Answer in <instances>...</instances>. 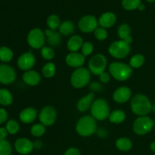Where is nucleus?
Wrapping results in <instances>:
<instances>
[{"mask_svg":"<svg viewBox=\"0 0 155 155\" xmlns=\"http://www.w3.org/2000/svg\"><path fill=\"white\" fill-rule=\"evenodd\" d=\"M132 111L138 116H147L152 110V105L146 95L136 94L131 101Z\"/></svg>","mask_w":155,"mask_h":155,"instance_id":"obj_1","label":"nucleus"},{"mask_svg":"<svg viewBox=\"0 0 155 155\" xmlns=\"http://www.w3.org/2000/svg\"><path fill=\"white\" fill-rule=\"evenodd\" d=\"M97 129L96 121L92 117L84 116L80 118L76 125V131L80 136L87 137L93 135Z\"/></svg>","mask_w":155,"mask_h":155,"instance_id":"obj_2","label":"nucleus"},{"mask_svg":"<svg viewBox=\"0 0 155 155\" xmlns=\"http://www.w3.org/2000/svg\"><path fill=\"white\" fill-rule=\"evenodd\" d=\"M109 72L115 80L125 81L131 77L133 68L122 62H113L109 66Z\"/></svg>","mask_w":155,"mask_h":155,"instance_id":"obj_3","label":"nucleus"},{"mask_svg":"<svg viewBox=\"0 0 155 155\" xmlns=\"http://www.w3.org/2000/svg\"><path fill=\"white\" fill-rule=\"evenodd\" d=\"M92 117L97 120H104L110 116V109L107 101L103 98H98L93 101L91 107Z\"/></svg>","mask_w":155,"mask_h":155,"instance_id":"obj_4","label":"nucleus"},{"mask_svg":"<svg viewBox=\"0 0 155 155\" xmlns=\"http://www.w3.org/2000/svg\"><path fill=\"white\" fill-rule=\"evenodd\" d=\"M90 71L85 68H80L73 72L71 77V83L76 89L86 86L90 81Z\"/></svg>","mask_w":155,"mask_h":155,"instance_id":"obj_5","label":"nucleus"},{"mask_svg":"<svg viewBox=\"0 0 155 155\" xmlns=\"http://www.w3.org/2000/svg\"><path fill=\"white\" fill-rule=\"evenodd\" d=\"M108 51L110 55L115 58H124L130 54V45L122 39L115 41L110 45Z\"/></svg>","mask_w":155,"mask_h":155,"instance_id":"obj_6","label":"nucleus"},{"mask_svg":"<svg viewBox=\"0 0 155 155\" xmlns=\"http://www.w3.org/2000/svg\"><path fill=\"white\" fill-rule=\"evenodd\" d=\"M154 122L148 116H140L134 121L133 125V131L136 134L143 136L152 130Z\"/></svg>","mask_w":155,"mask_h":155,"instance_id":"obj_7","label":"nucleus"},{"mask_svg":"<svg viewBox=\"0 0 155 155\" xmlns=\"http://www.w3.org/2000/svg\"><path fill=\"white\" fill-rule=\"evenodd\" d=\"M107 61L105 56L102 54H96L91 58L89 61V71L90 73L98 75L104 72Z\"/></svg>","mask_w":155,"mask_h":155,"instance_id":"obj_8","label":"nucleus"},{"mask_svg":"<svg viewBox=\"0 0 155 155\" xmlns=\"http://www.w3.org/2000/svg\"><path fill=\"white\" fill-rule=\"evenodd\" d=\"M45 35L41 29L34 28L30 31L27 36V43L31 48L39 49L44 46Z\"/></svg>","mask_w":155,"mask_h":155,"instance_id":"obj_9","label":"nucleus"},{"mask_svg":"<svg viewBox=\"0 0 155 155\" xmlns=\"http://www.w3.org/2000/svg\"><path fill=\"white\" fill-rule=\"evenodd\" d=\"M57 111L51 106H45L39 114V119L45 127H50L55 123Z\"/></svg>","mask_w":155,"mask_h":155,"instance_id":"obj_10","label":"nucleus"},{"mask_svg":"<svg viewBox=\"0 0 155 155\" xmlns=\"http://www.w3.org/2000/svg\"><path fill=\"white\" fill-rule=\"evenodd\" d=\"M98 21L93 15H86L80 20L78 27L83 33H92L98 28Z\"/></svg>","mask_w":155,"mask_h":155,"instance_id":"obj_11","label":"nucleus"},{"mask_svg":"<svg viewBox=\"0 0 155 155\" xmlns=\"http://www.w3.org/2000/svg\"><path fill=\"white\" fill-rule=\"evenodd\" d=\"M16 78V73L11 66L6 64L0 65V83L8 85L13 83Z\"/></svg>","mask_w":155,"mask_h":155,"instance_id":"obj_12","label":"nucleus"},{"mask_svg":"<svg viewBox=\"0 0 155 155\" xmlns=\"http://www.w3.org/2000/svg\"><path fill=\"white\" fill-rule=\"evenodd\" d=\"M36 64V58L31 52H25L21 54L18 60V66L22 71H30Z\"/></svg>","mask_w":155,"mask_h":155,"instance_id":"obj_13","label":"nucleus"},{"mask_svg":"<svg viewBox=\"0 0 155 155\" xmlns=\"http://www.w3.org/2000/svg\"><path fill=\"white\" fill-rule=\"evenodd\" d=\"M15 148L17 152L20 154L27 155L32 152L34 148V145L27 138H20L15 142Z\"/></svg>","mask_w":155,"mask_h":155,"instance_id":"obj_14","label":"nucleus"},{"mask_svg":"<svg viewBox=\"0 0 155 155\" xmlns=\"http://www.w3.org/2000/svg\"><path fill=\"white\" fill-rule=\"evenodd\" d=\"M132 92L130 88L127 86H121L117 89L113 94V98L117 103L124 104L130 99Z\"/></svg>","mask_w":155,"mask_h":155,"instance_id":"obj_15","label":"nucleus"},{"mask_svg":"<svg viewBox=\"0 0 155 155\" xmlns=\"http://www.w3.org/2000/svg\"><path fill=\"white\" fill-rule=\"evenodd\" d=\"M66 64L69 67L74 68H82L85 63V56L78 52H71L66 56Z\"/></svg>","mask_w":155,"mask_h":155,"instance_id":"obj_16","label":"nucleus"},{"mask_svg":"<svg viewBox=\"0 0 155 155\" xmlns=\"http://www.w3.org/2000/svg\"><path fill=\"white\" fill-rule=\"evenodd\" d=\"M94 99H95V95L93 92H90L80 98L77 105L78 110H80V112H85L89 110L92 107Z\"/></svg>","mask_w":155,"mask_h":155,"instance_id":"obj_17","label":"nucleus"},{"mask_svg":"<svg viewBox=\"0 0 155 155\" xmlns=\"http://www.w3.org/2000/svg\"><path fill=\"white\" fill-rule=\"evenodd\" d=\"M117 21V17L113 12H105L98 20V24L103 28H110L114 25Z\"/></svg>","mask_w":155,"mask_h":155,"instance_id":"obj_18","label":"nucleus"},{"mask_svg":"<svg viewBox=\"0 0 155 155\" xmlns=\"http://www.w3.org/2000/svg\"><path fill=\"white\" fill-rule=\"evenodd\" d=\"M23 80L26 84L34 86L39 83L41 80L40 74L35 71H27L23 74Z\"/></svg>","mask_w":155,"mask_h":155,"instance_id":"obj_19","label":"nucleus"},{"mask_svg":"<svg viewBox=\"0 0 155 155\" xmlns=\"http://www.w3.org/2000/svg\"><path fill=\"white\" fill-rule=\"evenodd\" d=\"M37 111L34 107H27L20 113V120L24 124H30L36 120L37 117Z\"/></svg>","mask_w":155,"mask_h":155,"instance_id":"obj_20","label":"nucleus"},{"mask_svg":"<svg viewBox=\"0 0 155 155\" xmlns=\"http://www.w3.org/2000/svg\"><path fill=\"white\" fill-rule=\"evenodd\" d=\"M83 38L78 35H74L72 36L68 41L67 46L69 51L71 52H77L80 48H82L83 45Z\"/></svg>","mask_w":155,"mask_h":155,"instance_id":"obj_21","label":"nucleus"},{"mask_svg":"<svg viewBox=\"0 0 155 155\" xmlns=\"http://www.w3.org/2000/svg\"><path fill=\"white\" fill-rule=\"evenodd\" d=\"M45 35L49 45L52 46H57L61 43V35L60 33L55 32V30L47 29L45 31Z\"/></svg>","mask_w":155,"mask_h":155,"instance_id":"obj_22","label":"nucleus"},{"mask_svg":"<svg viewBox=\"0 0 155 155\" xmlns=\"http://www.w3.org/2000/svg\"><path fill=\"white\" fill-rule=\"evenodd\" d=\"M58 29L61 34L64 36H70V35H72L75 31V25L72 21H66L61 24Z\"/></svg>","mask_w":155,"mask_h":155,"instance_id":"obj_23","label":"nucleus"},{"mask_svg":"<svg viewBox=\"0 0 155 155\" xmlns=\"http://www.w3.org/2000/svg\"><path fill=\"white\" fill-rule=\"evenodd\" d=\"M116 147L121 151H128L133 147V143L128 138H120L116 141Z\"/></svg>","mask_w":155,"mask_h":155,"instance_id":"obj_24","label":"nucleus"},{"mask_svg":"<svg viewBox=\"0 0 155 155\" xmlns=\"http://www.w3.org/2000/svg\"><path fill=\"white\" fill-rule=\"evenodd\" d=\"M108 118L110 122L113 123V124H121L125 120L126 114L122 110H116L110 114Z\"/></svg>","mask_w":155,"mask_h":155,"instance_id":"obj_25","label":"nucleus"},{"mask_svg":"<svg viewBox=\"0 0 155 155\" xmlns=\"http://www.w3.org/2000/svg\"><path fill=\"white\" fill-rule=\"evenodd\" d=\"M13 101L12 93L6 89H0V104L4 106L10 105Z\"/></svg>","mask_w":155,"mask_h":155,"instance_id":"obj_26","label":"nucleus"},{"mask_svg":"<svg viewBox=\"0 0 155 155\" xmlns=\"http://www.w3.org/2000/svg\"><path fill=\"white\" fill-rule=\"evenodd\" d=\"M42 75L45 78H51L54 77L56 73L55 64L52 62H48L43 66L42 70Z\"/></svg>","mask_w":155,"mask_h":155,"instance_id":"obj_27","label":"nucleus"},{"mask_svg":"<svg viewBox=\"0 0 155 155\" xmlns=\"http://www.w3.org/2000/svg\"><path fill=\"white\" fill-rule=\"evenodd\" d=\"M47 25H48V28L50 30H55L59 28L61 25V20L58 15H51L47 18Z\"/></svg>","mask_w":155,"mask_h":155,"instance_id":"obj_28","label":"nucleus"},{"mask_svg":"<svg viewBox=\"0 0 155 155\" xmlns=\"http://www.w3.org/2000/svg\"><path fill=\"white\" fill-rule=\"evenodd\" d=\"M145 57L141 54H136L131 58L130 66L132 68H139L145 63Z\"/></svg>","mask_w":155,"mask_h":155,"instance_id":"obj_29","label":"nucleus"},{"mask_svg":"<svg viewBox=\"0 0 155 155\" xmlns=\"http://www.w3.org/2000/svg\"><path fill=\"white\" fill-rule=\"evenodd\" d=\"M13 58V51L6 46L0 48V60L3 62H9Z\"/></svg>","mask_w":155,"mask_h":155,"instance_id":"obj_30","label":"nucleus"},{"mask_svg":"<svg viewBox=\"0 0 155 155\" xmlns=\"http://www.w3.org/2000/svg\"><path fill=\"white\" fill-rule=\"evenodd\" d=\"M130 33H131V28H130V27L127 24H123L118 27V36H119V37L120 38V39H122V40L127 39L128 36H130Z\"/></svg>","mask_w":155,"mask_h":155,"instance_id":"obj_31","label":"nucleus"},{"mask_svg":"<svg viewBox=\"0 0 155 155\" xmlns=\"http://www.w3.org/2000/svg\"><path fill=\"white\" fill-rule=\"evenodd\" d=\"M141 4V0H122V5L127 11H133L138 8Z\"/></svg>","mask_w":155,"mask_h":155,"instance_id":"obj_32","label":"nucleus"},{"mask_svg":"<svg viewBox=\"0 0 155 155\" xmlns=\"http://www.w3.org/2000/svg\"><path fill=\"white\" fill-rule=\"evenodd\" d=\"M45 127L42 124H37L31 127L30 133L35 137H40L43 136L45 133Z\"/></svg>","mask_w":155,"mask_h":155,"instance_id":"obj_33","label":"nucleus"},{"mask_svg":"<svg viewBox=\"0 0 155 155\" xmlns=\"http://www.w3.org/2000/svg\"><path fill=\"white\" fill-rule=\"evenodd\" d=\"M12 146L5 139H0V155H11Z\"/></svg>","mask_w":155,"mask_h":155,"instance_id":"obj_34","label":"nucleus"},{"mask_svg":"<svg viewBox=\"0 0 155 155\" xmlns=\"http://www.w3.org/2000/svg\"><path fill=\"white\" fill-rule=\"evenodd\" d=\"M5 128L7 130L8 133L12 135H14L16 134L19 131L20 127L17 121H15V120H10L8 121Z\"/></svg>","mask_w":155,"mask_h":155,"instance_id":"obj_35","label":"nucleus"},{"mask_svg":"<svg viewBox=\"0 0 155 155\" xmlns=\"http://www.w3.org/2000/svg\"><path fill=\"white\" fill-rule=\"evenodd\" d=\"M41 55L45 60H51L54 57V51L49 47L43 46L41 48Z\"/></svg>","mask_w":155,"mask_h":155,"instance_id":"obj_36","label":"nucleus"},{"mask_svg":"<svg viewBox=\"0 0 155 155\" xmlns=\"http://www.w3.org/2000/svg\"><path fill=\"white\" fill-rule=\"evenodd\" d=\"M94 35H95V37L98 40L103 41L107 39V36H108V33H107V31L106 29L103 28V27H98L94 31Z\"/></svg>","mask_w":155,"mask_h":155,"instance_id":"obj_37","label":"nucleus"},{"mask_svg":"<svg viewBox=\"0 0 155 155\" xmlns=\"http://www.w3.org/2000/svg\"><path fill=\"white\" fill-rule=\"evenodd\" d=\"M81 49H82V54L86 57V56H88L90 54H92L94 49V46L90 42H86L83 43Z\"/></svg>","mask_w":155,"mask_h":155,"instance_id":"obj_38","label":"nucleus"},{"mask_svg":"<svg viewBox=\"0 0 155 155\" xmlns=\"http://www.w3.org/2000/svg\"><path fill=\"white\" fill-rule=\"evenodd\" d=\"M8 113L5 109L0 108V124H3L7 120Z\"/></svg>","mask_w":155,"mask_h":155,"instance_id":"obj_39","label":"nucleus"},{"mask_svg":"<svg viewBox=\"0 0 155 155\" xmlns=\"http://www.w3.org/2000/svg\"><path fill=\"white\" fill-rule=\"evenodd\" d=\"M99 79H100V81H101V83H107L109 81H110V75H109L108 74L104 72V73H102L101 74H100Z\"/></svg>","mask_w":155,"mask_h":155,"instance_id":"obj_40","label":"nucleus"},{"mask_svg":"<svg viewBox=\"0 0 155 155\" xmlns=\"http://www.w3.org/2000/svg\"><path fill=\"white\" fill-rule=\"evenodd\" d=\"M64 155H81L80 154V151L79 149L76 148H70L69 149L65 151L64 154Z\"/></svg>","mask_w":155,"mask_h":155,"instance_id":"obj_41","label":"nucleus"},{"mask_svg":"<svg viewBox=\"0 0 155 155\" xmlns=\"http://www.w3.org/2000/svg\"><path fill=\"white\" fill-rule=\"evenodd\" d=\"M8 133L6 128H4V127L0 128V139H5L8 136Z\"/></svg>","mask_w":155,"mask_h":155,"instance_id":"obj_42","label":"nucleus"},{"mask_svg":"<svg viewBox=\"0 0 155 155\" xmlns=\"http://www.w3.org/2000/svg\"><path fill=\"white\" fill-rule=\"evenodd\" d=\"M138 9H139V11H141V12L144 11L145 9V5H143V4H142V3H141V4L139 5V7H138Z\"/></svg>","mask_w":155,"mask_h":155,"instance_id":"obj_43","label":"nucleus"},{"mask_svg":"<svg viewBox=\"0 0 155 155\" xmlns=\"http://www.w3.org/2000/svg\"><path fill=\"white\" fill-rule=\"evenodd\" d=\"M150 148H151V150L153 151V152L155 153V142H152L150 145Z\"/></svg>","mask_w":155,"mask_h":155,"instance_id":"obj_44","label":"nucleus"},{"mask_svg":"<svg viewBox=\"0 0 155 155\" xmlns=\"http://www.w3.org/2000/svg\"><path fill=\"white\" fill-rule=\"evenodd\" d=\"M147 2H155V0H146Z\"/></svg>","mask_w":155,"mask_h":155,"instance_id":"obj_45","label":"nucleus"},{"mask_svg":"<svg viewBox=\"0 0 155 155\" xmlns=\"http://www.w3.org/2000/svg\"><path fill=\"white\" fill-rule=\"evenodd\" d=\"M154 155H155V154H154Z\"/></svg>","mask_w":155,"mask_h":155,"instance_id":"obj_46","label":"nucleus"},{"mask_svg":"<svg viewBox=\"0 0 155 155\" xmlns=\"http://www.w3.org/2000/svg\"><path fill=\"white\" fill-rule=\"evenodd\" d=\"M154 127H155V126H154Z\"/></svg>","mask_w":155,"mask_h":155,"instance_id":"obj_47","label":"nucleus"}]
</instances>
